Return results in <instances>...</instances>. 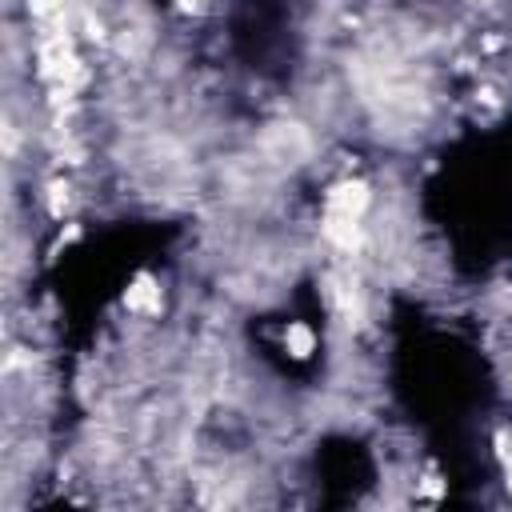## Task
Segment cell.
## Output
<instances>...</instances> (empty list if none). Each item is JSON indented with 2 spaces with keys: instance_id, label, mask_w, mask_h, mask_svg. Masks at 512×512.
<instances>
[{
  "instance_id": "3",
  "label": "cell",
  "mask_w": 512,
  "mask_h": 512,
  "mask_svg": "<svg viewBox=\"0 0 512 512\" xmlns=\"http://www.w3.org/2000/svg\"><path fill=\"white\" fill-rule=\"evenodd\" d=\"M288 344L296 348V356H304V352H312V332L300 328V324H292V328H288Z\"/></svg>"
},
{
  "instance_id": "2",
  "label": "cell",
  "mask_w": 512,
  "mask_h": 512,
  "mask_svg": "<svg viewBox=\"0 0 512 512\" xmlns=\"http://www.w3.org/2000/svg\"><path fill=\"white\" fill-rule=\"evenodd\" d=\"M124 304L128 308H136V312H152V308H160V296H156V284L148 280V276H140L128 292H124Z\"/></svg>"
},
{
  "instance_id": "1",
  "label": "cell",
  "mask_w": 512,
  "mask_h": 512,
  "mask_svg": "<svg viewBox=\"0 0 512 512\" xmlns=\"http://www.w3.org/2000/svg\"><path fill=\"white\" fill-rule=\"evenodd\" d=\"M368 208V188L360 180H344L328 192V216L336 220H360Z\"/></svg>"
},
{
  "instance_id": "4",
  "label": "cell",
  "mask_w": 512,
  "mask_h": 512,
  "mask_svg": "<svg viewBox=\"0 0 512 512\" xmlns=\"http://www.w3.org/2000/svg\"><path fill=\"white\" fill-rule=\"evenodd\" d=\"M56 4H60V0H28V8H32V12H52Z\"/></svg>"
}]
</instances>
